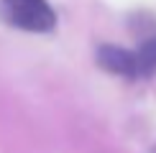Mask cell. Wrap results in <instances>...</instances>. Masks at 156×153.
Returning <instances> with one entry per match:
<instances>
[{
  "mask_svg": "<svg viewBox=\"0 0 156 153\" xmlns=\"http://www.w3.org/2000/svg\"><path fill=\"white\" fill-rule=\"evenodd\" d=\"M5 18L31 33H46L56 25V15L46 0H0Z\"/></svg>",
  "mask_w": 156,
  "mask_h": 153,
  "instance_id": "obj_1",
  "label": "cell"
},
{
  "mask_svg": "<svg viewBox=\"0 0 156 153\" xmlns=\"http://www.w3.org/2000/svg\"><path fill=\"white\" fill-rule=\"evenodd\" d=\"M97 64L108 72L123 74V76H136V56L128 54L120 46H100L97 51Z\"/></svg>",
  "mask_w": 156,
  "mask_h": 153,
  "instance_id": "obj_2",
  "label": "cell"
},
{
  "mask_svg": "<svg viewBox=\"0 0 156 153\" xmlns=\"http://www.w3.org/2000/svg\"><path fill=\"white\" fill-rule=\"evenodd\" d=\"M133 56H136V74H144V76L154 74V69H156V38L146 41Z\"/></svg>",
  "mask_w": 156,
  "mask_h": 153,
  "instance_id": "obj_3",
  "label": "cell"
}]
</instances>
